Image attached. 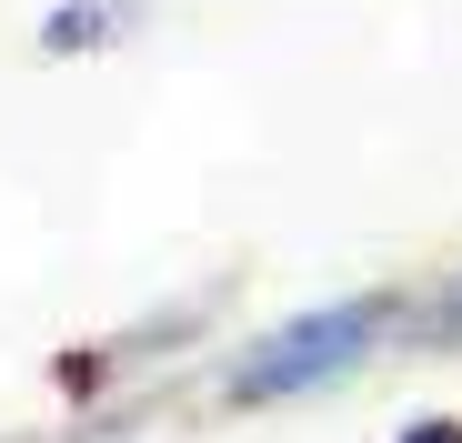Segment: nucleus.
<instances>
[{
    "mask_svg": "<svg viewBox=\"0 0 462 443\" xmlns=\"http://www.w3.org/2000/svg\"><path fill=\"white\" fill-rule=\"evenodd\" d=\"M412 343L422 353H462V272H442L422 292V313H412Z\"/></svg>",
    "mask_w": 462,
    "mask_h": 443,
    "instance_id": "4",
    "label": "nucleus"
},
{
    "mask_svg": "<svg viewBox=\"0 0 462 443\" xmlns=\"http://www.w3.org/2000/svg\"><path fill=\"white\" fill-rule=\"evenodd\" d=\"M141 21H151V0H51L31 41H41V61H101V51H121Z\"/></svg>",
    "mask_w": 462,
    "mask_h": 443,
    "instance_id": "3",
    "label": "nucleus"
},
{
    "mask_svg": "<svg viewBox=\"0 0 462 443\" xmlns=\"http://www.w3.org/2000/svg\"><path fill=\"white\" fill-rule=\"evenodd\" d=\"M393 443H462V413H412Z\"/></svg>",
    "mask_w": 462,
    "mask_h": 443,
    "instance_id": "5",
    "label": "nucleus"
},
{
    "mask_svg": "<svg viewBox=\"0 0 462 443\" xmlns=\"http://www.w3.org/2000/svg\"><path fill=\"white\" fill-rule=\"evenodd\" d=\"M412 313H422V303H412L402 282H362V292H332V303H301V313H282V323H262V333L231 343L221 373H211V393H221L231 413L312 403V393L372 373V363L412 333Z\"/></svg>",
    "mask_w": 462,
    "mask_h": 443,
    "instance_id": "1",
    "label": "nucleus"
},
{
    "mask_svg": "<svg viewBox=\"0 0 462 443\" xmlns=\"http://www.w3.org/2000/svg\"><path fill=\"white\" fill-rule=\"evenodd\" d=\"M211 303H221V292H191V303H171L162 323H131V333H101V343H70V353L51 363V383H60L70 403H101V393H111L121 373H141L151 353L171 363L181 343H201V323H211Z\"/></svg>",
    "mask_w": 462,
    "mask_h": 443,
    "instance_id": "2",
    "label": "nucleus"
}]
</instances>
